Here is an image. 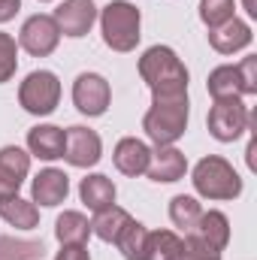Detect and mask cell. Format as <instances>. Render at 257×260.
<instances>
[{
    "label": "cell",
    "instance_id": "1",
    "mask_svg": "<svg viewBox=\"0 0 257 260\" xmlns=\"http://www.w3.org/2000/svg\"><path fill=\"white\" fill-rule=\"evenodd\" d=\"M139 73L148 82L154 97L188 94V70L176 58V52L167 46H151L139 61Z\"/></svg>",
    "mask_w": 257,
    "mask_h": 260
},
{
    "label": "cell",
    "instance_id": "2",
    "mask_svg": "<svg viewBox=\"0 0 257 260\" xmlns=\"http://www.w3.org/2000/svg\"><path fill=\"white\" fill-rule=\"evenodd\" d=\"M142 127L151 142L173 145L188 127V94L176 97H154V106L145 112Z\"/></svg>",
    "mask_w": 257,
    "mask_h": 260
},
{
    "label": "cell",
    "instance_id": "3",
    "mask_svg": "<svg viewBox=\"0 0 257 260\" xmlns=\"http://www.w3.org/2000/svg\"><path fill=\"white\" fill-rule=\"evenodd\" d=\"M194 188L209 200H233L242 194V179L224 157H203L194 167Z\"/></svg>",
    "mask_w": 257,
    "mask_h": 260
},
{
    "label": "cell",
    "instance_id": "4",
    "mask_svg": "<svg viewBox=\"0 0 257 260\" xmlns=\"http://www.w3.org/2000/svg\"><path fill=\"white\" fill-rule=\"evenodd\" d=\"M100 24H103V40L109 49H115V52L136 49V43H139V9L136 6H130L124 0L109 3L100 15Z\"/></svg>",
    "mask_w": 257,
    "mask_h": 260
},
{
    "label": "cell",
    "instance_id": "5",
    "mask_svg": "<svg viewBox=\"0 0 257 260\" xmlns=\"http://www.w3.org/2000/svg\"><path fill=\"white\" fill-rule=\"evenodd\" d=\"M209 94L215 100L224 97H242V94H254L257 91V58H242V64L236 67H218L209 76Z\"/></svg>",
    "mask_w": 257,
    "mask_h": 260
},
{
    "label": "cell",
    "instance_id": "6",
    "mask_svg": "<svg viewBox=\"0 0 257 260\" xmlns=\"http://www.w3.org/2000/svg\"><path fill=\"white\" fill-rule=\"evenodd\" d=\"M58 100H61V82H58V76L49 73V70L30 73V76L21 82V88H18V103H21L30 115H49V112H55Z\"/></svg>",
    "mask_w": 257,
    "mask_h": 260
},
{
    "label": "cell",
    "instance_id": "7",
    "mask_svg": "<svg viewBox=\"0 0 257 260\" xmlns=\"http://www.w3.org/2000/svg\"><path fill=\"white\" fill-rule=\"evenodd\" d=\"M248 121H251V112L245 109V103L239 97L215 100V106L209 109V133L218 142H233L236 136H242Z\"/></svg>",
    "mask_w": 257,
    "mask_h": 260
},
{
    "label": "cell",
    "instance_id": "8",
    "mask_svg": "<svg viewBox=\"0 0 257 260\" xmlns=\"http://www.w3.org/2000/svg\"><path fill=\"white\" fill-rule=\"evenodd\" d=\"M58 40H61V30H58L52 15H30L24 21V27H21V37H18L21 49L37 55V58L52 55L58 49Z\"/></svg>",
    "mask_w": 257,
    "mask_h": 260
},
{
    "label": "cell",
    "instance_id": "9",
    "mask_svg": "<svg viewBox=\"0 0 257 260\" xmlns=\"http://www.w3.org/2000/svg\"><path fill=\"white\" fill-rule=\"evenodd\" d=\"M109 82L97 73H82L73 85V103L85 115H103L109 106Z\"/></svg>",
    "mask_w": 257,
    "mask_h": 260
},
{
    "label": "cell",
    "instance_id": "10",
    "mask_svg": "<svg viewBox=\"0 0 257 260\" xmlns=\"http://www.w3.org/2000/svg\"><path fill=\"white\" fill-rule=\"evenodd\" d=\"M64 157L73 167H94L103 154V142L94 130L88 127H70L64 130Z\"/></svg>",
    "mask_w": 257,
    "mask_h": 260
},
{
    "label": "cell",
    "instance_id": "11",
    "mask_svg": "<svg viewBox=\"0 0 257 260\" xmlns=\"http://www.w3.org/2000/svg\"><path fill=\"white\" fill-rule=\"evenodd\" d=\"M52 18L64 37H85L97 18V6L91 0H64Z\"/></svg>",
    "mask_w": 257,
    "mask_h": 260
},
{
    "label": "cell",
    "instance_id": "12",
    "mask_svg": "<svg viewBox=\"0 0 257 260\" xmlns=\"http://www.w3.org/2000/svg\"><path fill=\"white\" fill-rule=\"evenodd\" d=\"M27 170H30V154H24L15 145L0 148V200L18 194Z\"/></svg>",
    "mask_w": 257,
    "mask_h": 260
},
{
    "label": "cell",
    "instance_id": "13",
    "mask_svg": "<svg viewBox=\"0 0 257 260\" xmlns=\"http://www.w3.org/2000/svg\"><path fill=\"white\" fill-rule=\"evenodd\" d=\"M188 170V160L179 148L173 145H157V151H151V160H148V179L151 182H179Z\"/></svg>",
    "mask_w": 257,
    "mask_h": 260
},
{
    "label": "cell",
    "instance_id": "14",
    "mask_svg": "<svg viewBox=\"0 0 257 260\" xmlns=\"http://www.w3.org/2000/svg\"><path fill=\"white\" fill-rule=\"evenodd\" d=\"M188 236H194L197 242H203V245H209L212 251L221 254L227 239H230V224H227V218L221 212H203L197 218V224L188 230Z\"/></svg>",
    "mask_w": 257,
    "mask_h": 260
},
{
    "label": "cell",
    "instance_id": "15",
    "mask_svg": "<svg viewBox=\"0 0 257 260\" xmlns=\"http://www.w3.org/2000/svg\"><path fill=\"white\" fill-rule=\"evenodd\" d=\"M209 43H212V49H215V52H221V55H233V52H239V49H245V46L251 43V27L233 15L230 21H224V24L212 27Z\"/></svg>",
    "mask_w": 257,
    "mask_h": 260
},
{
    "label": "cell",
    "instance_id": "16",
    "mask_svg": "<svg viewBox=\"0 0 257 260\" xmlns=\"http://www.w3.org/2000/svg\"><path fill=\"white\" fill-rule=\"evenodd\" d=\"M148 160H151V148L136 136H127L115 145V167L124 176H142L148 170Z\"/></svg>",
    "mask_w": 257,
    "mask_h": 260
},
{
    "label": "cell",
    "instance_id": "17",
    "mask_svg": "<svg viewBox=\"0 0 257 260\" xmlns=\"http://www.w3.org/2000/svg\"><path fill=\"white\" fill-rule=\"evenodd\" d=\"M70 194V179L61 170H43L34 179V200L40 206H58Z\"/></svg>",
    "mask_w": 257,
    "mask_h": 260
},
{
    "label": "cell",
    "instance_id": "18",
    "mask_svg": "<svg viewBox=\"0 0 257 260\" xmlns=\"http://www.w3.org/2000/svg\"><path fill=\"white\" fill-rule=\"evenodd\" d=\"M64 130L55 127V124H40L27 133V148L43 157V160H55V157H64Z\"/></svg>",
    "mask_w": 257,
    "mask_h": 260
},
{
    "label": "cell",
    "instance_id": "19",
    "mask_svg": "<svg viewBox=\"0 0 257 260\" xmlns=\"http://www.w3.org/2000/svg\"><path fill=\"white\" fill-rule=\"evenodd\" d=\"M115 245H118V251L124 254V260H154L151 233H148L142 224H136V221H130L127 227L121 230V236L115 239Z\"/></svg>",
    "mask_w": 257,
    "mask_h": 260
},
{
    "label": "cell",
    "instance_id": "20",
    "mask_svg": "<svg viewBox=\"0 0 257 260\" xmlns=\"http://www.w3.org/2000/svg\"><path fill=\"white\" fill-rule=\"evenodd\" d=\"M130 221H133V218H130L127 212L118 209V206L112 203V206H106V209H100V212L94 215V221H91V233H97L103 242H115Z\"/></svg>",
    "mask_w": 257,
    "mask_h": 260
},
{
    "label": "cell",
    "instance_id": "21",
    "mask_svg": "<svg viewBox=\"0 0 257 260\" xmlns=\"http://www.w3.org/2000/svg\"><path fill=\"white\" fill-rule=\"evenodd\" d=\"M0 218H6V221H9L12 227H18V230H34V227L40 224V209L15 194V197L0 200Z\"/></svg>",
    "mask_w": 257,
    "mask_h": 260
},
{
    "label": "cell",
    "instance_id": "22",
    "mask_svg": "<svg viewBox=\"0 0 257 260\" xmlns=\"http://www.w3.org/2000/svg\"><path fill=\"white\" fill-rule=\"evenodd\" d=\"M79 194L85 200V206L91 209V212H100V209H106V206H112L115 203V185L106 179V176H88V179H82V185H79Z\"/></svg>",
    "mask_w": 257,
    "mask_h": 260
},
{
    "label": "cell",
    "instance_id": "23",
    "mask_svg": "<svg viewBox=\"0 0 257 260\" xmlns=\"http://www.w3.org/2000/svg\"><path fill=\"white\" fill-rule=\"evenodd\" d=\"M55 236L61 245H85L91 236V224L82 212H64L55 224Z\"/></svg>",
    "mask_w": 257,
    "mask_h": 260
},
{
    "label": "cell",
    "instance_id": "24",
    "mask_svg": "<svg viewBox=\"0 0 257 260\" xmlns=\"http://www.w3.org/2000/svg\"><path fill=\"white\" fill-rule=\"evenodd\" d=\"M164 260H221V254H218V251H212L209 245L197 242L194 236L185 233V239H179V242L164 254Z\"/></svg>",
    "mask_w": 257,
    "mask_h": 260
},
{
    "label": "cell",
    "instance_id": "25",
    "mask_svg": "<svg viewBox=\"0 0 257 260\" xmlns=\"http://www.w3.org/2000/svg\"><path fill=\"white\" fill-rule=\"evenodd\" d=\"M203 215V209H200V203L194 200V197H173V203H170V218H173V224L179 227V230H191L194 224H197V218Z\"/></svg>",
    "mask_w": 257,
    "mask_h": 260
},
{
    "label": "cell",
    "instance_id": "26",
    "mask_svg": "<svg viewBox=\"0 0 257 260\" xmlns=\"http://www.w3.org/2000/svg\"><path fill=\"white\" fill-rule=\"evenodd\" d=\"M40 254H43V242L0 236V260H34V257H40Z\"/></svg>",
    "mask_w": 257,
    "mask_h": 260
},
{
    "label": "cell",
    "instance_id": "27",
    "mask_svg": "<svg viewBox=\"0 0 257 260\" xmlns=\"http://www.w3.org/2000/svg\"><path fill=\"white\" fill-rule=\"evenodd\" d=\"M200 18L209 27H218L233 18V0H203L200 3Z\"/></svg>",
    "mask_w": 257,
    "mask_h": 260
},
{
    "label": "cell",
    "instance_id": "28",
    "mask_svg": "<svg viewBox=\"0 0 257 260\" xmlns=\"http://www.w3.org/2000/svg\"><path fill=\"white\" fill-rule=\"evenodd\" d=\"M15 40L9 37V34H0V85L3 82H9V76L15 73V67H18V58H15Z\"/></svg>",
    "mask_w": 257,
    "mask_h": 260
},
{
    "label": "cell",
    "instance_id": "29",
    "mask_svg": "<svg viewBox=\"0 0 257 260\" xmlns=\"http://www.w3.org/2000/svg\"><path fill=\"white\" fill-rule=\"evenodd\" d=\"M58 260H91V257H88L85 245H64L58 251Z\"/></svg>",
    "mask_w": 257,
    "mask_h": 260
},
{
    "label": "cell",
    "instance_id": "30",
    "mask_svg": "<svg viewBox=\"0 0 257 260\" xmlns=\"http://www.w3.org/2000/svg\"><path fill=\"white\" fill-rule=\"evenodd\" d=\"M18 9H21V0H0V24L9 21Z\"/></svg>",
    "mask_w": 257,
    "mask_h": 260
},
{
    "label": "cell",
    "instance_id": "31",
    "mask_svg": "<svg viewBox=\"0 0 257 260\" xmlns=\"http://www.w3.org/2000/svg\"><path fill=\"white\" fill-rule=\"evenodd\" d=\"M245 9H248V15H257V9H254V0H245Z\"/></svg>",
    "mask_w": 257,
    "mask_h": 260
}]
</instances>
